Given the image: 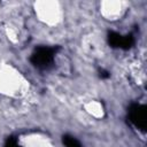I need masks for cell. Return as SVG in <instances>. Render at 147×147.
<instances>
[{"instance_id":"6da1fadb","label":"cell","mask_w":147,"mask_h":147,"mask_svg":"<svg viewBox=\"0 0 147 147\" xmlns=\"http://www.w3.org/2000/svg\"><path fill=\"white\" fill-rule=\"evenodd\" d=\"M24 87V82L16 75V72L7 69L0 70V93L2 95L9 96H18L22 95L24 92L22 91Z\"/></svg>"},{"instance_id":"277c9868","label":"cell","mask_w":147,"mask_h":147,"mask_svg":"<svg viewBox=\"0 0 147 147\" xmlns=\"http://www.w3.org/2000/svg\"><path fill=\"white\" fill-rule=\"evenodd\" d=\"M63 142L67 147H82L79 141L77 139H75L71 136H64L63 137Z\"/></svg>"},{"instance_id":"7a4b0ae2","label":"cell","mask_w":147,"mask_h":147,"mask_svg":"<svg viewBox=\"0 0 147 147\" xmlns=\"http://www.w3.org/2000/svg\"><path fill=\"white\" fill-rule=\"evenodd\" d=\"M130 119L139 129L145 130L146 127V109L144 106L134 105L130 109Z\"/></svg>"},{"instance_id":"3957f363","label":"cell","mask_w":147,"mask_h":147,"mask_svg":"<svg viewBox=\"0 0 147 147\" xmlns=\"http://www.w3.org/2000/svg\"><path fill=\"white\" fill-rule=\"evenodd\" d=\"M31 60H32L33 64H36L38 67H46L53 60V51L48 47H40L32 55Z\"/></svg>"}]
</instances>
